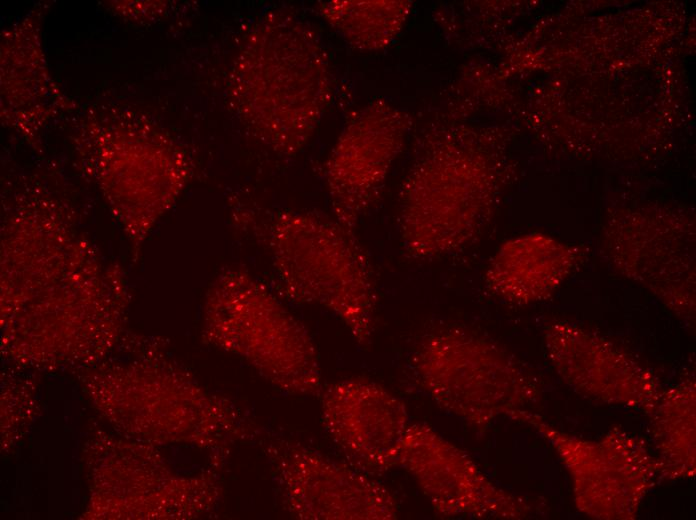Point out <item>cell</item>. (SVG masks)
I'll return each mask as SVG.
<instances>
[{
    "label": "cell",
    "mask_w": 696,
    "mask_h": 520,
    "mask_svg": "<svg viewBox=\"0 0 696 520\" xmlns=\"http://www.w3.org/2000/svg\"><path fill=\"white\" fill-rule=\"evenodd\" d=\"M396 467L407 471L443 517L523 519L531 506L493 483L461 448L427 424H410L398 449Z\"/></svg>",
    "instance_id": "52a82bcc"
},
{
    "label": "cell",
    "mask_w": 696,
    "mask_h": 520,
    "mask_svg": "<svg viewBox=\"0 0 696 520\" xmlns=\"http://www.w3.org/2000/svg\"><path fill=\"white\" fill-rule=\"evenodd\" d=\"M206 321L213 343L243 358L275 387L299 396L321 393L318 352L308 330L248 271L220 275Z\"/></svg>",
    "instance_id": "7a4b0ae2"
},
{
    "label": "cell",
    "mask_w": 696,
    "mask_h": 520,
    "mask_svg": "<svg viewBox=\"0 0 696 520\" xmlns=\"http://www.w3.org/2000/svg\"><path fill=\"white\" fill-rule=\"evenodd\" d=\"M547 275L546 245L537 237H522L504 244L491 262L487 281L502 298L530 303L552 287Z\"/></svg>",
    "instance_id": "7c38bea8"
},
{
    "label": "cell",
    "mask_w": 696,
    "mask_h": 520,
    "mask_svg": "<svg viewBox=\"0 0 696 520\" xmlns=\"http://www.w3.org/2000/svg\"><path fill=\"white\" fill-rule=\"evenodd\" d=\"M281 501L300 520H393L398 505L388 488L349 463L291 440L266 444Z\"/></svg>",
    "instance_id": "8992f818"
},
{
    "label": "cell",
    "mask_w": 696,
    "mask_h": 520,
    "mask_svg": "<svg viewBox=\"0 0 696 520\" xmlns=\"http://www.w3.org/2000/svg\"><path fill=\"white\" fill-rule=\"evenodd\" d=\"M402 133L348 134L326 164V180L336 219L353 231L381 190L401 148Z\"/></svg>",
    "instance_id": "30bf717a"
},
{
    "label": "cell",
    "mask_w": 696,
    "mask_h": 520,
    "mask_svg": "<svg viewBox=\"0 0 696 520\" xmlns=\"http://www.w3.org/2000/svg\"><path fill=\"white\" fill-rule=\"evenodd\" d=\"M267 246L289 298L329 310L360 345L371 342L377 289L368 256L353 231L322 216L285 213L271 225Z\"/></svg>",
    "instance_id": "6da1fadb"
},
{
    "label": "cell",
    "mask_w": 696,
    "mask_h": 520,
    "mask_svg": "<svg viewBox=\"0 0 696 520\" xmlns=\"http://www.w3.org/2000/svg\"><path fill=\"white\" fill-rule=\"evenodd\" d=\"M480 172L478 162L452 140L421 152L401 193L400 236L408 256L435 259L469 243L478 226Z\"/></svg>",
    "instance_id": "277c9868"
},
{
    "label": "cell",
    "mask_w": 696,
    "mask_h": 520,
    "mask_svg": "<svg viewBox=\"0 0 696 520\" xmlns=\"http://www.w3.org/2000/svg\"><path fill=\"white\" fill-rule=\"evenodd\" d=\"M417 384L444 411L483 430L539 397L530 376L504 349L467 329H436L417 344Z\"/></svg>",
    "instance_id": "3957f363"
},
{
    "label": "cell",
    "mask_w": 696,
    "mask_h": 520,
    "mask_svg": "<svg viewBox=\"0 0 696 520\" xmlns=\"http://www.w3.org/2000/svg\"><path fill=\"white\" fill-rule=\"evenodd\" d=\"M549 357L558 374L574 391L609 405L650 415L664 391L645 367L610 342L567 325L547 333Z\"/></svg>",
    "instance_id": "9c48e42d"
},
{
    "label": "cell",
    "mask_w": 696,
    "mask_h": 520,
    "mask_svg": "<svg viewBox=\"0 0 696 520\" xmlns=\"http://www.w3.org/2000/svg\"><path fill=\"white\" fill-rule=\"evenodd\" d=\"M320 394L323 427L350 465L371 476L396 467L410 425L403 401L364 378L332 383Z\"/></svg>",
    "instance_id": "ba28073f"
},
{
    "label": "cell",
    "mask_w": 696,
    "mask_h": 520,
    "mask_svg": "<svg viewBox=\"0 0 696 520\" xmlns=\"http://www.w3.org/2000/svg\"><path fill=\"white\" fill-rule=\"evenodd\" d=\"M660 478L687 479L696 472V390L686 379L664 390L650 414Z\"/></svg>",
    "instance_id": "8fae6325"
},
{
    "label": "cell",
    "mask_w": 696,
    "mask_h": 520,
    "mask_svg": "<svg viewBox=\"0 0 696 520\" xmlns=\"http://www.w3.org/2000/svg\"><path fill=\"white\" fill-rule=\"evenodd\" d=\"M533 427L556 450L568 471L577 509L599 520H631L660 479L646 442L620 427L597 440L567 434L526 409L509 416Z\"/></svg>",
    "instance_id": "5b68a950"
}]
</instances>
